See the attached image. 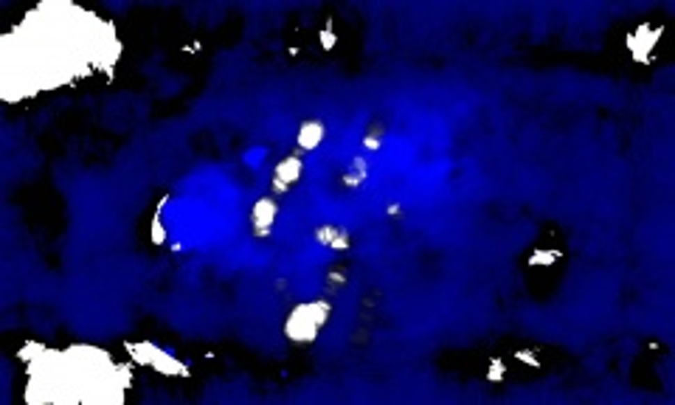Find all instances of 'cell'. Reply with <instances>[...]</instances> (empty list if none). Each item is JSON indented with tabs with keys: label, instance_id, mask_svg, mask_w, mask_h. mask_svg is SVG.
<instances>
[{
	"label": "cell",
	"instance_id": "obj_13",
	"mask_svg": "<svg viewBox=\"0 0 675 405\" xmlns=\"http://www.w3.org/2000/svg\"><path fill=\"white\" fill-rule=\"evenodd\" d=\"M321 42H324V48H332V45H335V34H332V26H326V29L321 31Z\"/></svg>",
	"mask_w": 675,
	"mask_h": 405
},
{
	"label": "cell",
	"instance_id": "obj_8",
	"mask_svg": "<svg viewBox=\"0 0 675 405\" xmlns=\"http://www.w3.org/2000/svg\"><path fill=\"white\" fill-rule=\"evenodd\" d=\"M366 177H369V164H366V158H355V161L349 164V169L344 172V186H347V189H360V186L366 183Z\"/></svg>",
	"mask_w": 675,
	"mask_h": 405
},
{
	"label": "cell",
	"instance_id": "obj_12",
	"mask_svg": "<svg viewBox=\"0 0 675 405\" xmlns=\"http://www.w3.org/2000/svg\"><path fill=\"white\" fill-rule=\"evenodd\" d=\"M501 377H504V363L495 358L493 366H490V372H487V380H501Z\"/></svg>",
	"mask_w": 675,
	"mask_h": 405
},
{
	"label": "cell",
	"instance_id": "obj_11",
	"mask_svg": "<svg viewBox=\"0 0 675 405\" xmlns=\"http://www.w3.org/2000/svg\"><path fill=\"white\" fill-rule=\"evenodd\" d=\"M515 360H521V363H526V366H540V360H537V355H534L532 349H518V352H515Z\"/></svg>",
	"mask_w": 675,
	"mask_h": 405
},
{
	"label": "cell",
	"instance_id": "obj_2",
	"mask_svg": "<svg viewBox=\"0 0 675 405\" xmlns=\"http://www.w3.org/2000/svg\"><path fill=\"white\" fill-rule=\"evenodd\" d=\"M301 177H304V152H301V150L287 152V155L276 164V169H273V180H270V194H276V197H279V194L296 189V186L301 183Z\"/></svg>",
	"mask_w": 675,
	"mask_h": 405
},
{
	"label": "cell",
	"instance_id": "obj_10",
	"mask_svg": "<svg viewBox=\"0 0 675 405\" xmlns=\"http://www.w3.org/2000/svg\"><path fill=\"white\" fill-rule=\"evenodd\" d=\"M557 259H560L557 251H534V253L529 256V264H552V262H557Z\"/></svg>",
	"mask_w": 675,
	"mask_h": 405
},
{
	"label": "cell",
	"instance_id": "obj_5",
	"mask_svg": "<svg viewBox=\"0 0 675 405\" xmlns=\"http://www.w3.org/2000/svg\"><path fill=\"white\" fill-rule=\"evenodd\" d=\"M315 239H318L324 248L335 251V253H347V251L352 248V234H349L344 225H321V228L315 231Z\"/></svg>",
	"mask_w": 675,
	"mask_h": 405
},
{
	"label": "cell",
	"instance_id": "obj_14",
	"mask_svg": "<svg viewBox=\"0 0 675 405\" xmlns=\"http://www.w3.org/2000/svg\"><path fill=\"white\" fill-rule=\"evenodd\" d=\"M152 239H155V242H164V228H161L158 220H155V228H152Z\"/></svg>",
	"mask_w": 675,
	"mask_h": 405
},
{
	"label": "cell",
	"instance_id": "obj_1",
	"mask_svg": "<svg viewBox=\"0 0 675 405\" xmlns=\"http://www.w3.org/2000/svg\"><path fill=\"white\" fill-rule=\"evenodd\" d=\"M332 304L329 301H307L290 310L287 321H285V335L290 338L293 344H310L318 338V332L324 329V324L329 321Z\"/></svg>",
	"mask_w": 675,
	"mask_h": 405
},
{
	"label": "cell",
	"instance_id": "obj_9",
	"mask_svg": "<svg viewBox=\"0 0 675 405\" xmlns=\"http://www.w3.org/2000/svg\"><path fill=\"white\" fill-rule=\"evenodd\" d=\"M349 282V270L347 267H332L326 270V279H324V290L326 293H341Z\"/></svg>",
	"mask_w": 675,
	"mask_h": 405
},
{
	"label": "cell",
	"instance_id": "obj_7",
	"mask_svg": "<svg viewBox=\"0 0 675 405\" xmlns=\"http://www.w3.org/2000/svg\"><path fill=\"white\" fill-rule=\"evenodd\" d=\"M386 124L383 121H372L369 127H366V132H363V138H360V144H363V150H369V152H380L383 150V144H386Z\"/></svg>",
	"mask_w": 675,
	"mask_h": 405
},
{
	"label": "cell",
	"instance_id": "obj_6",
	"mask_svg": "<svg viewBox=\"0 0 675 405\" xmlns=\"http://www.w3.org/2000/svg\"><path fill=\"white\" fill-rule=\"evenodd\" d=\"M324 138H326V127H324V121H318V118L304 121V124L299 127V132H296V144H299L301 152H312V150H318V147L324 144Z\"/></svg>",
	"mask_w": 675,
	"mask_h": 405
},
{
	"label": "cell",
	"instance_id": "obj_3",
	"mask_svg": "<svg viewBox=\"0 0 675 405\" xmlns=\"http://www.w3.org/2000/svg\"><path fill=\"white\" fill-rule=\"evenodd\" d=\"M276 217H279V197L276 194H262L251 209V234L256 239H267L270 234H273Z\"/></svg>",
	"mask_w": 675,
	"mask_h": 405
},
{
	"label": "cell",
	"instance_id": "obj_4",
	"mask_svg": "<svg viewBox=\"0 0 675 405\" xmlns=\"http://www.w3.org/2000/svg\"><path fill=\"white\" fill-rule=\"evenodd\" d=\"M127 352L132 355L135 363L155 366V369H161V372H166V374H189V369H186L180 360H175L172 355L155 349L152 344H127Z\"/></svg>",
	"mask_w": 675,
	"mask_h": 405
}]
</instances>
